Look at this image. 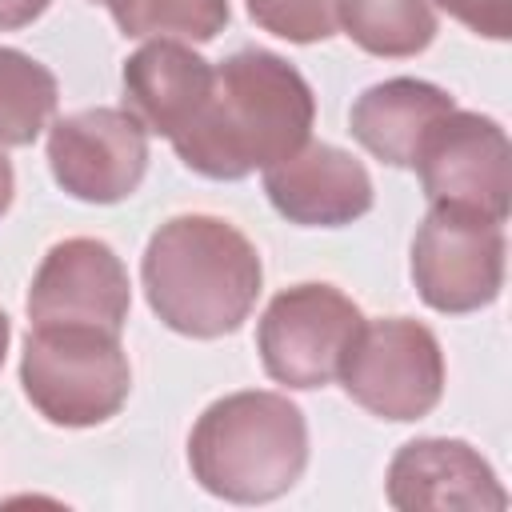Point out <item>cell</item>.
I'll return each instance as SVG.
<instances>
[{
  "label": "cell",
  "instance_id": "obj_17",
  "mask_svg": "<svg viewBox=\"0 0 512 512\" xmlns=\"http://www.w3.org/2000/svg\"><path fill=\"white\" fill-rule=\"evenodd\" d=\"M88 4H104L116 28L132 40H160V36L212 40L232 20L228 0H88Z\"/></svg>",
  "mask_w": 512,
  "mask_h": 512
},
{
  "label": "cell",
  "instance_id": "obj_21",
  "mask_svg": "<svg viewBox=\"0 0 512 512\" xmlns=\"http://www.w3.org/2000/svg\"><path fill=\"white\" fill-rule=\"evenodd\" d=\"M12 196H16V172H12V160H8L4 148H0V216L8 212Z\"/></svg>",
  "mask_w": 512,
  "mask_h": 512
},
{
  "label": "cell",
  "instance_id": "obj_11",
  "mask_svg": "<svg viewBox=\"0 0 512 512\" xmlns=\"http://www.w3.org/2000/svg\"><path fill=\"white\" fill-rule=\"evenodd\" d=\"M388 504L404 512H500L508 508V492L500 488L492 464L468 444L452 436H420L400 444L388 464Z\"/></svg>",
  "mask_w": 512,
  "mask_h": 512
},
{
  "label": "cell",
  "instance_id": "obj_3",
  "mask_svg": "<svg viewBox=\"0 0 512 512\" xmlns=\"http://www.w3.org/2000/svg\"><path fill=\"white\" fill-rule=\"evenodd\" d=\"M188 468L208 496L228 504H268L308 468V420L280 392H228L192 424Z\"/></svg>",
  "mask_w": 512,
  "mask_h": 512
},
{
  "label": "cell",
  "instance_id": "obj_12",
  "mask_svg": "<svg viewBox=\"0 0 512 512\" xmlns=\"http://www.w3.org/2000/svg\"><path fill=\"white\" fill-rule=\"evenodd\" d=\"M268 204L300 228H344L372 208L368 168L324 140L300 144L280 164L264 168Z\"/></svg>",
  "mask_w": 512,
  "mask_h": 512
},
{
  "label": "cell",
  "instance_id": "obj_20",
  "mask_svg": "<svg viewBox=\"0 0 512 512\" xmlns=\"http://www.w3.org/2000/svg\"><path fill=\"white\" fill-rule=\"evenodd\" d=\"M52 0H0V28H24L32 24Z\"/></svg>",
  "mask_w": 512,
  "mask_h": 512
},
{
  "label": "cell",
  "instance_id": "obj_22",
  "mask_svg": "<svg viewBox=\"0 0 512 512\" xmlns=\"http://www.w3.org/2000/svg\"><path fill=\"white\" fill-rule=\"evenodd\" d=\"M8 340H12V324H8V316H4V308H0V364H4V356H8Z\"/></svg>",
  "mask_w": 512,
  "mask_h": 512
},
{
  "label": "cell",
  "instance_id": "obj_15",
  "mask_svg": "<svg viewBox=\"0 0 512 512\" xmlns=\"http://www.w3.org/2000/svg\"><path fill=\"white\" fill-rule=\"evenodd\" d=\"M336 28L368 56L404 60L432 44L440 8L436 0H336Z\"/></svg>",
  "mask_w": 512,
  "mask_h": 512
},
{
  "label": "cell",
  "instance_id": "obj_16",
  "mask_svg": "<svg viewBox=\"0 0 512 512\" xmlns=\"http://www.w3.org/2000/svg\"><path fill=\"white\" fill-rule=\"evenodd\" d=\"M56 104L52 68L20 48H0V148H28L52 124Z\"/></svg>",
  "mask_w": 512,
  "mask_h": 512
},
{
  "label": "cell",
  "instance_id": "obj_4",
  "mask_svg": "<svg viewBox=\"0 0 512 512\" xmlns=\"http://www.w3.org/2000/svg\"><path fill=\"white\" fill-rule=\"evenodd\" d=\"M20 384L48 424L92 428L124 408L132 368L120 332L96 324H32L20 352Z\"/></svg>",
  "mask_w": 512,
  "mask_h": 512
},
{
  "label": "cell",
  "instance_id": "obj_6",
  "mask_svg": "<svg viewBox=\"0 0 512 512\" xmlns=\"http://www.w3.org/2000/svg\"><path fill=\"white\" fill-rule=\"evenodd\" d=\"M504 224L468 208L432 204L412 236V284L444 316L480 312L504 284Z\"/></svg>",
  "mask_w": 512,
  "mask_h": 512
},
{
  "label": "cell",
  "instance_id": "obj_2",
  "mask_svg": "<svg viewBox=\"0 0 512 512\" xmlns=\"http://www.w3.org/2000/svg\"><path fill=\"white\" fill-rule=\"evenodd\" d=\"M148 308L164 328L216 340L236 332L256 308L264 268L256 244L228 220L184 212L164 220L140 260Z\"/></svg>",
  "mask_w": 512,
  "mask_h": 512
},
{
  "label": "cell",
  "instance_id": "obj_8",
  "mask_svg": "<svg viewBox=\"0 0 512 512\" xmlns=\"http://www.w3.org/2000/svg\"><path fill=\"white\" fill-rule=\"evenodd\" d=\"M508 132L480 112L452 108L420 140L412 168L428 204H452L488 220H508Z\"/></svg>",
  "mask_w": 512,
  "mask_h": 512
},
{
  "label": "cell",
  "instance_id": "obj_5",
  "mask_svg": "<svg viewBox=\"0 0 512 512\" xmlns=\"http://www.w3.org/2000/svg\"><path fill=\"white\" fill-rule=\"evenodd\" d=\"M336 380L380 420H420L444 396V352L428 324L408 316L364 320L352 336Z\"/></svg>",
  "mask_w": 512,
  "mask_h": 512
},
{
  "label": "cell",
  "instance_id": "obj_1",
  "mask_svg": "<svg viewBox=\"0 0 512 512\" xmlns=\"http://www.w3.org/2000/svg\"><path fill=\"white\" fill-rule=\"evenodd\" d=\"M316 96L308 80L268 48H240L216 64L200 112L168 144L208 180H244L308 144Z\"/></svg>",
  "mask_w": 512,
  "mask_h": 512
},
{
  "label": "cell",
  "instance_id": "obj_10",
  "mask_svg": "<svg viewBox=\"0 0 512 512\" xmlns=\"http://www.w3.org/2000/svg\"><path fill=\"white\" fill-rule=\"evenodd\" d=\"M132 308L124 260L92 236H68L48 248L28 288L32 324H96L120 332Z\"/></svg>",
  "mask_w": 512,
  "mask_h": 512
},
{
  "label": "cell",
  "instance_id": "obj_19",
  "mask_svg": "<svg viewBox=\"0 0 512 512\" xmlns=\"http://www.w3.org/2000/svg\"><path fill=\"white\" fill-rule=\"evenodd\" d=\"M436 8L456 16L476 36H488V40L512 36V0H436Z\"/></svg>",
  "mask_w": 512,
  "mask_h": 512
},
{
  "label": "cell",
  "instance_id": "obj_7",
  "mask_svg": "<svg viewBox=\"0 0 512 512\" xmlns=\"http://www.w3.org/2000/svg\"><path fill=\"white\" fill-rule=\"evenodd\" d=\"M360 308L336 284H296L268 300L256 324L264 372L284 388H324L360 332Z\"/></svg>",
  "mask_w": 512,
  "mask_h": 512
},
{
  "label": "cell",
  "instance_id": "obj_14",
  "mask_svg": "<svg viewBox=\"0 0 512 512\" xmlns=\"http://www.w3.org/2000/svg\"><path fill=\"white\" fill-rule=\"evenodd\" d=\"M452 108L456 100L440 84L416 76H392L356 96L348 112V128L376 160L392 168H412L424 132Z\"/></svg>",
  "mask_w": 512,
  "mask_h": 512
},
{
  "label": "cell",
  "instance_id": "obj_13",
  "mask_svg": "<svg viewBox=\"0 0 512 512\" xmlns=\"http://www.w3.org/2000/svg\"><path fill=\"white\" fill-rule=\"evenodd\" d=\"M216 64H208L200 52H192L180 40H148L124 60L120 84H124V108L152 132V136H180L188 120L200 112L208 88H212Z\"/></svg>",
  "mask_w": 512,
  "mask_h": 512
},
{
  "label": "cell",
  "instance_id": "obj_9",
  "mask_svg": "<svg viewBox=\"0 0 512 512\" xmlns=\"http://www.w3.org/2000/svg\"><path fill=\"white\" fill-rule=\"evenodd\" d=\"M52 180L84 204L128 200L148 172V128L128 108H84L48 124Z\"/></svg>",
  "mask_w": 512,
  "mask_h": 512
},
{
  "label": "cell",
  "instance_id": "obj_18",
  "mask_svg": "<svg viewBox=\"0 0 512 512\" xmlns=\"http://www.w3.org/2000/svg\"><path fill=\"white\" fill-rule=\"evenodd\" d=\"M248 16L288 40V44H316L336 36V0H244Z\"/></svg>",
  "mask_w": 512,
  "mask_h": 512
}]
</instances>
